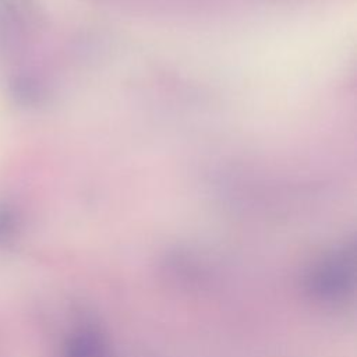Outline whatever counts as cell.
<instances>
[{
	"label": "cell",
	"instance_id": "6da1fadb",
	"mask_svg": "<svg viewBox=\"0 0 357 357\" xmlns=\"http://www.w3.org/2000/svg\"><path fill=\"white\" fill-rule=\"evenodd\" d=\"M17 220L14 212L7 205H0V244L7 243L15 231Z\"/></svg>",
	"mask_w": 357,
	"mask_h": 357
}]
</instances>
